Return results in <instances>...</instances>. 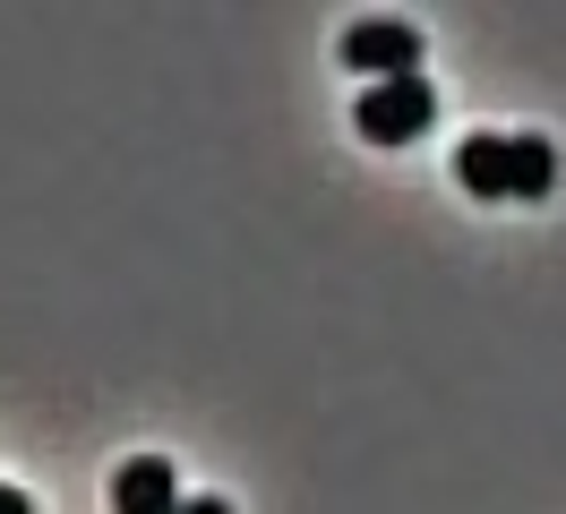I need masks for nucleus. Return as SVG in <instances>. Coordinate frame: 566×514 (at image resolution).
Masks as SVG:
<instances>
[{"mask_svg": "<svg viewBox=\"0 0 566 514\" xmlns=\"http://www.w3.org/2000/svg\"><path fill=\"white\" fill-rule=\"evenodd\" d=\"M0 514H35V497H27V489H9V480H0Z\"/></svg>", "mask_w": 566, "mask_h": 514, "instance_id": "obj_6", "label": "nucleus"}, {"mask_svg": "<svg viewBox=\"0 0 566 514\" xmlns=\"http://www.w3.org/2000/svg\"><path fill=\"white\" fill-rule=\"evenodd\" d=\"M344 61H353L369 86L421 77V27H403V18H353V27H344Z\"/></svg>", "mask_w": 566, "mask_h": 514, "instance_id": "obj_2", "label": "nucleus"}, {"mask_svg": "<svg viewBox=\"0 0 566 514\" xmlns=\"http://www.w3.org/2000/svg\"><path fill=\"white\" fill-rule=\"evenodd\" d=\"M455 180L481 206H506V198H515V137H506V129L463 137V146H455Z\"/></svg>", "mask_w": 566, "mask_h": 514, "instance_id": "obj_3", "label": "nucleus"}, {"mask_svg": "<svg viewBox=\"0 0 566 514\" xmlns=\"http://www.w3.org/2000/svg\"><path fill=\"white\" fill-rule=\"evenodd\" d=\"M180 514H232V506H223V497H189Z\"/></svg>", "mask_w": 566, "mask_h": 514, "instance_id": "obj_7", "label": "nucleus"}, {"mask_svg": "<svg viewBox=\"0 0 566 514\" xmlns=\"http://www.w3.org/2000/svg\"><path fill=\"white\" fill-rule=\"evenodd\" d=\"M189 497H180V463H164V454H138V463H120L112 472V514H180Z\"/></svg>", "mask_w": 566, "mask_h": 514, "instance_id": "obj_4", "label": "nucleus"}, {"mask_svg": "<svg viewBox=\"0 0 566 514\" xmlns=\"http://www.w3.org/2000/svg\"><path fill=\"white\" fill-rule=\"evenodd\" d=\"M429 120H438V86L429 77H387V86H369L353 103V129L369 146H412V137H429Z\"/></svg>", "mask_w": 566, "mask_h": 514, "instance_id": "obj_1", "label": "nucleus"}, {"mask_svg": "<svg viewBox=\"0 0 566 514\" xmlns=\"http://www.w3.org/2000/svg\"><path fill=\"white\" fill-rule=\"evenodd\" d=\"M549 189H558V146H549V137H515V198H549Z\"/></svg>", "mask_w": 566, "mask_h": 514, "instance_id": "obj_5", "label": "nucleus"}]
</instances>
